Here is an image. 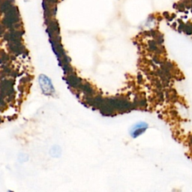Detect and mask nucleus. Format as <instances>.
<instances>
[{"label": "nucleus", "mask_w": 192, "mask_h": 192, "mask_svg": "<svg viewBox=\"0 0 192 192\" xmlns=\"http://www.w3.org/2000/svg\"><path fill=\"white\" fill-rule=\"evenodd\" d=\"M144 127H147V125L143 122H140L139 124H137L136 125V127H134L133 128V132H132V136L134 137H137V136L140 135L142 133H143L145 131L146 128H144Z\"/></svg>", "instance_id": "obj_1"}]
</instances>
